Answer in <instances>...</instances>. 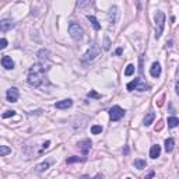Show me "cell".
Listing matches in <instances>:
<instances>
[{"label": "cell", "instance_id": "cell-1", "mask_svg": "<svg viewBox=\"0 0 179 179\" xmlns=\"http://www.w3.org/2000/svg\"><path fill=\"white\" fill-rule=\"evenodd\" d=\"M48 66H45L42 63H35L32 64L31 69L28 71V84L31 87H39L43 81V76L48 71Z\"/></svg>", "mask_w": 179, "mask_h": 179}, {"label": "cell", "instance_id": "cell-2", "mask_svg": "<svg viewBox=\"0 0 179 179\" xmlns=\"http://www.w3.org/2000/svg\"><path fill=\"white\" fill-rule=\"evenodd\" d=\"M154 21H156V39H160L162 35L164 27H165V14L162 11H158L154 17Z\"/></svg>", "mask_w": 179, "mask_h": 179}, {"label": "cell", "instance_id": "cell-3", "mask_svg": "<svg viewBox=\"0 0 179 179\" xmlns=\"http://www.w3.org/2000/svg\"><path fill=\"white\" fill-rule=\"evenodd\" d=\"M126 87L129 91H133V90H136V91H148V90H150V85L146 84L141 79H134L133 81H130L129 84L126 85Z\"/></svg>", "mask_w": 179, "mask_h": 179}, {"label": "cell", "instance_id": "cell-4", "mask_svg": "<svg viewBox=\"0 0 179 179\" xmlns=\"http://www.w3.org/2000/svg\"><path fill=\"white\" fill-rule=\"evenodd\" d=\"M69 34H70V37L73 38L74 41H80L83 38V35H84V31H83V28L79 24L70 23L69 24Z\"/></svg>", "mask_w": 179, "mask_h": 179}, {"label": "cell", "instance_id": "cell-5", "mask_svg": "<svg viewBox=\"0 0 179 179\" xmlns=\"http://www.w3.org/2000/svg\"><path fill=\"white\" fill-rule=\"evenodd\" d=\"M100 55V46L95 43H92L90 46V49L85 52V55L83 56V62H88V60H94L97 56Z\"/></svg>", "mask_w": 179, "mask_h": 179}, {"label": "cell", "instance_id": "cell-6", "mask_svg": "<svg viewBox=\"0 0 179 179\" xmlns=\"http://www.w3.org/2000/svg\"><path fill=\"white\" fill-rule=\"evenodd\" d=\"M123 116H125V111L120 108V106L115 105V106H112V108L109 109V118H111L112 122L119 120V119H122Z\"/></svg>", "mask_w": 179, "mask_h": 179}, {"label": "cell", "instance_id": "cell-7", "mask_svg": "<svg viewBox=\"0 0 179 179\" xmlns=\"http://www.w3.org/2000/svg\"><path fill=\"white\" fill-rule=\"evenodd\" d=\"M6 97H7L8 102H17V100H18V90L16 87L8 88L7 92H6Z\"/></svg>", "mask_w": 179, "mask_h": 179}, {"label": "cell", "instance_id": "cell-8", "mask_svg": "<svg viewBox=\"0 0 179 179\" xmlns=\"http://www.w3.org/2000/svg\"><path fill=\"white\" fill-rule=\"evenodd\" d=\"M91 140L90 139H85V140H81V141H79V144H77V147L80 148V150L83 151V154H87L90 151V148H91Z\"/></svg>", "mask_w": 179, "mask_h": 179}, {"label": "cell", "instance_id": "cell-9", "mask_svg": "<svg viewBox=\"0 0 179 179\" xmlns=\"http://www.w3.org/2000/svg\"><path fill=\"white\" fill-rule=\"evenodd\" d=\"M150 74H151L153 77H160V76H161V66H160V63L154 62V63L151 64V67H150Z\"/></svg>", "mask_w": 179, "mask_h": 179}, {"label": "cell", "instance_id": "cell-10", "mask_svg": "<svg viewBox=\"0 0 179 179\" xmlns=\"http://www.w3.org/2000/svg\"><path fill=\"white\" fill-rule=\"evenodd\" d=\"M2 64L4 69H7V70H10V69L14 67V62L13 59L10 58V56H3L2 58Z\"/></svg>", "mask_w": 179, "mask_h": 179}, {"label": "cell", "instance_id": "cell-11", "mask_svg": "<svg viewBox=\"0 0 179 179\" xmlns=\"http://www.w3.org/2000/svg\"><path fill=\"white\" fill-rule=\"evenodd\" d=\"M13 27H14V23L11 21V20H2V21H0V29H2L3 32L11 29Z\"/></svg>", "mask_w": 179, "mask_h": 179}, {"label": "cell", "instance_id": "cell-12", "mask_svg": "<svg viewBox=\"0 0 179 179\" xmlns=\"http://www.w3.org/2000/svg\"><path fill=\"white\" fill-rule=\"evenodd\" d=\"M73 105V101L71 100H63V101H59V102L55 104V106L58 109H67Z\"/></svg>", "mask_w": 179, "mask_h": 179}, {"label": "cell", "instance_id": "cell-13", "mask_svg": "<svg viewBox=\"0 0 179 179\" xmlns=\"http://www.w3.org/2000/svg\"><path fill=\"white\" fill-rule=\"evenodd\" d=\"M116 17H118V8L113 6V7H111V10L108 11L109 23H111V24H115V23H116Z\"/></svg>", "mask_w": 179, "mask_h": 179}, {"label": "cell", "instance_id": "cell-14", "mask_svg": "<svg viewBox=\"0 0 179 179\" xmlns=\"http://www.w3.org/2000/svg\"><path fill=\"white\" fill-rule=\"evenodd\" d=\"M160 154H161V146L154 144L153 147H151V150H150V157L151 158H157V157H160Z\"/></svg>", "mask_w": 179, "mask_h": 179}, {"label": "cell", "instance_id": "cell-15", "mask_svg": "<svg viewBox=\"0 0 179 179\" xmlns=\"http://www.w3.org/2000/svg\"><path fill=\"white\" fill-rule=\"evenodd\" d=\"M154 119H156V113H154V112H148L147 115H146V118H144V126H150V125L153 123Z\"/></svg>", "mask_w": 179, "mask_h": 179}, {"label": "cell", "instance_id": "cell-16", "mask_svg": "<svg viewBox=\"0 0 179 179\" xmlns=\"http://www.w3.org/2000/svg\"><path fill=\"white\" fill-rule=\"evenodd\" d=\"M87 18H88V21L91 23V25L94 27V29H95V31H100V29H101V24L98 23V20L95 18L94 16H88Z\"/></svg>", "mask_w": 179, "mask_h": 179}, {"label": "cell", "instance_id": "cell-17", "mask_svg": "<svg viewBox=\"0 0 179 179\" xmlns=\"http://www.w3.org/2000/svg\"><path fill=\"white\" fill-rule=\"evenodd\" d=\"M85 160H87L85 157H77V156H74V157L67 158L66 162H67V164H73V162H84Z\"/></svg>", "mask_w": 179, "mask_h": 179}, {"label": "cell", "instance_id": "cell-18", "mask_svg": "<svg viewBox=\"0 0 179 179\" xmlns=\"http://www.w3.org/2000/svg\"><path fill=\"white\" fill-rule=\"evenodd\" d=\"M174 144H175L174 139H166L165 140V151L166 153H171V151L174 150Z\"/></svg>", "mask_w": 179, "mask_h": 179}, {"label": "cell", "instance_id": "cell-19", "mask_svg": "<svg viewBox=\"0 0 179 179\" xmlns=\"http://www.w3.org/2000/svg\"><path fill=\"white\" fill-rule=\"evenodd\" d=\"M179 126V119L175 118V116H171V118H168V127H171V129H174V127Z\"/></svg>", "mask_w": 179, "mask_h": 179}, {"label": "cell", "instance_id": "cell-20", "mask_svg": "<svg viewBox=\"0 0 179 179\" xmlns=\"http://www.w3.org/2000/svg\"><path fill=\"white\" fill-rule=\"evenodd\" d=\"M146 161L144 160H140V158H137V160H134V166H136L137 169H143V168H146Z\"/></svg>", "mask_w": 179, "mask_h": 179}, {"label": "cell", "instance_id": "cell-21", "mask_svg": "<svg viewBox=\"0 0 179 179\" xmlns=\"http://www.w3.org/2000/svg\"><path fill=\"white\" fill-rule=\"evenodd\" d=\"M11 150L8 147H6V146H0V157H4L7 156V154H10Z\"/></svg>", "mask_w": 179, "mask_h": 179}, {"label": "cell", "instance_id": "cell-22", "mask_svg": "<svg viewBox=\"0 0 179 179\" xmlns=\"http://www.w3.org/2000/svg\"><path fill=\"white\" fill-rule=\"evenodd\" d=\"M102 132V126H100V125H94V126L91 127V133L92 134H100Z\"/></svg>", "mask_w": 179, "mask_h": 179}, {"label": "cell", "instance_id": "cell-23", "mask_svg": "<svg viewBox=\"0 0 179 179\" xmlns=\"http://www.w3.org/2000/svg\"><path fill=\"white\" fill-rule=\"evenodd\" d=\"M49 168V162H42V164H39V165L37 166V169L39 172H42V171H46V169Z\"/></svg>", "mask_w": 179, "mask_h": 179}, {"label": "cell", "instance_id": "cell-24", "mask_svg": "<svg viewBox=\"0 0 179 179\" xmlns=\"http://www.w3.org/2000/svg\"><path fill=\"white\" fill-rule=\"evenodd\" d=\"M49 50L48 49H42V50H39L38 52V58H41V59H43V58H49Z\"/></svg>", "mask_w": 179, "mask_h": 179}, {"label": "cell", "instance_id": "cell-25", "mask_svg": "<svg viewBox=\"0 0 179 179\" xmlns=\"http://www.w3.org/2000/svg\"><path fill=\"white\" fill-rule=\"evenodd\" d=\"M133 73H134V66L133 64H129V66L126 67V70H125V74H126V76H132Z\"/></svg>", "mask_w": 179, "mask_h": 179}, {"label": "cell", "instance_id": "cell-26", "mask_svg": "<svg viewBox=\"0 0 179 179\" xmlns=\"http://www.w3.org/2000/svg\"><path fill=\"white\" fill-rule=\"evenodd\" d=\"M109 48H111V41H109V38L106 37L105 39H104V49H105V50H109Z\"/></svg>", "mask_w": 179, "mask_h": 179}, {"label": "cell", "instance_id": "cell-27", "mask_svg": "<svg viewBox=\"0 0 179 179\" xmlns=\"http://www.w3.org/2000/svg\"><path fill=\"white\" fill-rule=\"evenodd\" d=\"M88 97H90V98H95V100H100V98H101V94H98V92H95V91H90V92H88Z\"/></svg>", "mask_w": 179, "mask_h": 179}, {"label": "cell", "instance_id": "cell-28", "mask_svg": "<svg viewBox=\"0 0 179 179\" xmlns=\"http://www.w3.org/2000/svg\"><path fill=\"white\" fill-rule=\"evenodd\" d=\"M14 113H16V111H7V112H4V113H3V119H7V118H10V116H14Z\"/></svg>", "mask_w": 179, "mask_h": 179}, {"label": "cell", "instance_id": "cell-29", "mask_svg": "<svg viewBox=\"0 0 179 179\" xmlns=\"http://www.w3.org/2000/svg\"><path fill=\"white\" fill-rule=\"evenodd\" d=\"M6 46H7V39H6V38H2V41H0V49H4Z\"/></svg>", "mask_w": 179, "mask_h": 179}, {"label": "cell", "instance_id": "cell-30", "mask_svg": "<svg viewBox=\"0 0 179 179\" xmlns=\"http://www.w3.org/2000/svg\"><path fill=\"white\" fill-rule=\"evenodd\" d=\"M80 179H102V176H101V175H97L95 178H90V176H87V175H84V176H81Z\"/></svg>", "mask_w": 179, "mask_h": 179}, {"label": "cell", "instance_id": "cell-31", "mask_svg": "<svg viewBox=\"0 0 179 179\" xmlns=\"http://www.w3.org/2000/svg\"><path fill=\"white\" fill-rule=\"evenodd\" d=\"M153 176H154V172H150V174H148V176L144 178V179H153Z\"/></svg>", "mask_w": 179, "mask_h": 179}, {"label": "cell", "instance_id": "cell-32", "mask_svg": "<svg viewBox=\"0 0 179 179\" xmlns=\"http://www.w3.org/2000/svg\"><path fill=\"white\" fill-rule=\"evenodd\" d=\"M122 53V48H118V49H116V55H120Z\"/></svg>", "mask_w": 179, "mask_h": 179}, {"label": "cell", "instance_id": "cell-33", "mask_svg": "<svg viewBox=\"0 0 179 179\" xmlns=\"http://www.w3.org/2000/svg\"><path fill=\"white\" fill-rule=\"evenodd\" d=\"M176 92H178V94H179V81L176 83Z\"/></svg>", "mask_w": 179, "mask_h": 179}]
</instances>
